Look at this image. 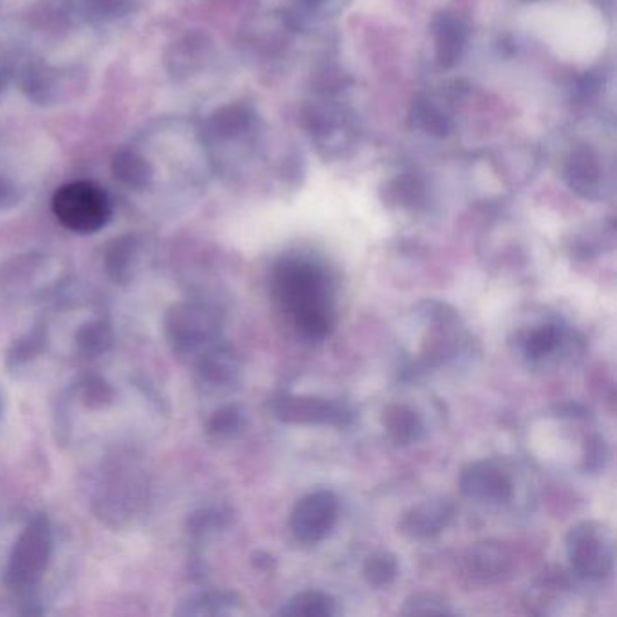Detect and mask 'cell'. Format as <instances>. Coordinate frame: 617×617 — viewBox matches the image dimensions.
Returning a JSON list of instances; mask_svg holds the SVG:
<instances>
[{"mask_svg": "<svg viewBox=\"0 0 617 617\" xmlns=\"http://www.w3.org/2000/svg\"><path fill=\"white\" fill-rule=\"evenodd\" d=\"M48 348V326L37 324L28 333L11 344L6 353V368L10 371H19L28 366L29 362L38 359Z\"/></svg>", "mask_w": 617, "mask_h": 617, "instance_id": "cell-25", "label": "cell"}, {"mask_svg": "<svg viewBox=\"0 0 617 617\" xmlns=\"http://www.w3.org/2000/svg\"><path fill=\"white\" fill-rule=\"evenodd\" d=\"M241 605V598L234 590H209L196 596H190L176 610L178 616H228L236 612Z\"/></svg>", "mask_w": 617, "mask_h": 617, "instance_id": "cell-21", "label": "cell"}, {"mask_svg": "<svg viewBox=\"0 0 617 617\" xmlns=\"http://www.w3.org/2000/svg\"><path fill=\"white\" fill-rule=\"evenodd\" d=\"M2 411H4V397H2V391H0V417H2Z\"/></svg>", "mask_w": 617, "mask_h": 617, "instance_id": "cell-34", "label": "cell"}, {"mask_svg": "<svg viewBox=\"0 0 617 617\" xmlns=\"http://www.w3.org/2000/svg\"><path fill=\"white\" fill-rule=\"evenodd\" d=\"M462 494L485 505H504L514 496V482L509 471L496 460H478L462 471Z\"/></svg>", "mask_w": 617, "mask_h": 617, "instance_id": "cell-11", "label": "cell"}, {"mask_svg": "<svg viewBox=\"0 0 617 617\" xmlns=\"http://www.w3.org/2000/svg\"><path fill=\"white\" fill-rule=\"evenodd\" d=\"M245 428H247V415H245V409L239 404L221 406L210 415L205 424L207 437L216 444H225V442L238 438Z\"/></svg>", "mask_w": 617, "mask_h": 617, "instance_id": "cell-23", "label": "cell"}, {"mask_svg": "<svg viewBox=\"0 0 617 617\" xmlns=\"http://www.w3.org/2000/svg\"><path fill=\"white\" fill-rule=\"evenodd\" d=\"M337 614V601L321 590H303L286 601L279 616L330 617Z\"/></svg>", "mask_w": 617, "mask_h": 617, "instance_id": "cell-24", "label": "cell"}, {"mask_svg": "<svg viewBox=\"0 0 617 617\" xmlns=\"http://www.w3.org/2000/svg\"><path fill=\"white\" fill-rule=\"evenodd\" d=\"M73 399L87 409H104L113 404L116 390L100 375H86L73 384Z\"/></svg>", "mask_w": 617, "mask_h": 617, "instance_id": "cell-26", "label": "cell"}, {"mask_svg": "<svg viewBox=\"0 0 617 617\" xmlns=\"http://www.w3.org/2000/svg\"><path fill=\"white\" fill-rule=\"evenodd\" d=\"M525 2H536V0H525Z\"/></svg>", "mask_w": 617, "mask_h": 617, "instance_id": "cell-35", "label": "cell"}, {"mask_svg": "<svg viewBox=\"0 0 617 617\" xmlns=\"http://www.w3.org/2000/svg\"><path fill=\"white\" fill-rule=\"evenodd\" d=\"M341 502L332 491L306 494L295 504L290 527L295 538L304 543L323 542L339 522Z\"/></svg>", "mask_w": 617, "mask_h": 617, "instance_id": "cell-9", "label": "cell"}, {"mask_svg": "<svg viewBox=\"0 0 617 617\" xmlns=\"http://www.w3.org/2000/svg\"><path fill=\"white\" fill-rule=\"evenodd\" d=\"M252 563H254V567H257V569L268 570L276 565V560L268 552L259 551L252 556Z\"/></svg>", "mask_w": 617, "mask_h": 617, "instance_id": "cell-33", "label": "cell"}, {"mask_svg": "<svg viewBox=\"0 0 617 617\" xmlns=\"http://www.w3.org/2000/svg\"><path fill=\"white\" fill-rule=\"evenodd\" d=\"M113 171L116 178L124 181L125 185L131 187V189H143L152 176L149 163L131 151H122L120 154H116Z\"/></svg>", "mask_w": 617, "mask_h": 617, "instance_id": "cell-28", "label": "cell"}, {"mask_svg": "<svg viewBox=\"0 0 617 617\" xmlns=\"http://www.w3.org/2000/svg\"><path fill=\"white\" fill-rule=\"evenodd\" d=\"M142 261V245L136 236L114 239L104 257L105 272L116 285H129L138 274Z\"/></svg>", "mask_w": 617, "mask_h": 617, "instance_id": "cell-18", "label": "cell"}, {"mask_svg": "<svg viewBox=\"0 0 617 617\" xmlns=\"http://www.w3.org/2000/svg\"><path fill=\"white\" fill-rule=\"evenodd\" d=\"M409 125L433 138H446L453 131V116L442 100L431 95H420L411 105Z\"/></svg>", "mask_w": 617, "mask_h": 617, "instance_id": "cell-17", "label": "cell"}, {"mask_svg": "<svg viewBox=\"0 0 617 617\" xmlns=\"http://www.w3.org/2000/svg\"><path fill=\"white\" fill-rule=\"evenodd\" d=\"M53 212L58 221L76 234H95L111 218V201L95 183H67L53 196Z\"/></svg>", "mask_w": 617, "mask_h": 617, "instance_id": "cell-6", "label": "cell"}, {"mask_svg": "<svg viewBox=\"0 0 617 617\" xmlns=\"http://www.w3.org/2000/svg\"><path fill=\"white\" fill-rule=\"evenodd\" d=\"M569 341L567 328L558 321H545L523 330L516 337V348L529 364H543L565 348Z\"/></svg>", "mask_w": 617, "mask_h": 617, "instance_id": "cell-15", "label": "cell"}, {"mask_svg": "<svg viewBox=\"0 0 617 617\" xmlns=\"http://www.w3.org/2000/svg\"><path fill=\"white\" fill-rule=\"evenodd\" d=\"M422 198H424V187L420 185V181L408 176L391 181L386 190V200L390 201L391 205L399 207H417Z\"/></svg>", "mask_w": 617, "mask_h": 617, "instance_id": "cell-30", "label": "cell"}, {"mask_svg": "<svg viewBox=\"0 0 617 617\" xmlns=\"http://www.w3.org/2000/svg\"><path fill=\"white\" fill-rule=\"evenodd\" d=\"M364 580L375 589L388 587L399 576V561L393 552L377 551L364 561L362 567Z\"/></svg>", "mask_w": 617, "mask_h": 617, "instance_id": "cell-27", "label": "cell"}, {"mask_svg": "<svg viewBox=\"0 0 617 617\" xmlns=\"http://www.w3.org/2000/svg\"><path fill=\"white\" fill-rule=\"evenodd\" d=\"M113 324L105 317H95L80 324L73 335V352L78 357L95 359L113 348Z\"/></svg>", "mask_w": 617, "mask_h": 617, "instance_id": "cell-20", "label": "cell"}, {"mask_svg": "<svg viewBox=\"0 0 617 617\" xmlns=\"http://www.w3.org/2000/svg\"><path fill=\"white\" fill-rule=\"evenodd\" d=\"M304 133L324 162H342L361 145V125L357 114L344 102L324 93L303 111Z\"/></svg>", "mask_w": 617, "mask_h": 617, "instance_id": "cell-2", "label": "cell"}, {"mask_svg": "<svg viewBox=\"0 0 617 617\" xmlns=\"http://www.w3.org/2000/svg\"><path fill=\"white\" fill-rule=\"evenodd\" d=\"M241 370L243 362L238 350L221 339L194 357L196 380L205 393H225L232 390L239 382Z\"/></svg>", "mask_w": 617, "mask_h": 617, "instance_id": "cell-10", "label": "cell"}, {"mask_svg": "<svg viewBox=\"0 0 617 617\" xmlns=\"http://www.w3.org/2000/svg\"><path fill=\"white\" fill-rule=\"evenodd\" d=\"M228 520L230 516L221 509H201L198 513L192 514L189 529L194 536H209V534L225 529Z\"/></svg>", "mask_w": 617, "mask_h": 617, "instance_id": "cell-32", "label": "cell"}, {"mask_svg": "<svg viewBox=\"0 0 617 617\" xmlns=\"http://www.w3.org/2000/svg\"><path fill=\"white\" fill-rule=\"evenodd\" d=\"M274 294L308 341H324L335 328L333 281L315 257L294 254L279 259L272 276Z\"/></svg>", "mask_w": 617, "mask_h": 617, "instance_id": "cell-1", "label": "cell"}, {"mask_svg": "<svg viewBox=\"0 0 617 617\" xmlns=\"http://www.w3.org/2000/svg\"><path fill=\"white\" fill-rule=\"evenodd\" d=\"M147 500V482L136 467L118 462L105 467L98 478L93 505L107 523L122 525L142 511Z\"/></svg>", "mask_w": 617, "mask_h": 617, "instance_id": "cell-5", "label": "cell"}, {"mask_svg": "<svg viewBox=\"0 0 617 617\" xmlns=\"http://www.w3.org/2000/svg\"><path fill=\"white\" fill-rule=\"evenodd\" d=\"M567 558L572 570L583 580L598 581L608 578L614 570V538L603 523H576L567 534Z\"/></svg>", "mask_w": 617, "mask_h": 617, "instance_id": "cell-7", "label": "cell"}, {"mask_svg": "<svg viewBox=\"0 0 617 617\" xmlns=\"http://www.w3.org/2000/svg\"><path fill=\"white\" fill-rule=\"evenodd\" d=\"M382 426L397 446L418 444L426 437V424L415 409L406 404H390L382 411Z\"/></svg>", "mask_w": 617, "mask_h": 617, "instance_id": "cell-19", "label": "cell"}, {"mask_svg": "<svg viewBox=\"0 0 617 617\" xmlns=\"http://www.w3.org/2000/svg\"><path fill=\"white\" fill-rule=\"evenodd\" d=\"M456 507L449 498H431L400 516L399 532L409 540H429L446 529Z\"/></svg>", "mask_w": 617, "mask_h": 617, "instance_id": "cell-14", "label": "cell"}, {"mask_svg": "<svg viewBox=\"0 0 617 617\" xmlns=\"http://www.w3.org/2000/svg\"><path fill=\"white\" fill-rule=\"evenodd\" d=\"M55 551L51 523L44 514H35L11 547L4 583L19 594H31L44 580Z\"/></svg>", "mask_w": 617, "mask_h": 617, "instance_id": "cell-4", "label": "cell"}, {"mask_svg": "<svg viewBox=\"0 0 617 617\" xmlns=\"http://www.w3.org/2000/svg\"><path fill=\"white\" fill-rule=\"evenodd\" d=\"M225 315L218 304L207 299H183L172 304L163 319V333L172 352L196 357L221 339Z\"/></svg>", "mask_w": 617, "mask_h": 617, "instance_id": "cell-3", "label": "cell"}, {"mask_svg": "<svg viewBox=\"0 0 617 617\" xmlns=\"http://www.w3.org/2000/svg\"><path fill=\"white\" fill-rule=\"evenodd\" d=\"M274 417L285 424L299 426H348L352 409L335 400L312 395H279L270 402Z\"/></svg>", "mask_w": 617, "mask_h": 617, "instance_id": "cell-8", "label": "cell"}, {"mask_svg": "<svg viewBox=\"0 0 617 617\" xmlns=\"http://www.w3.org/2000/svg\"><path fill=\"white\" fill-rule=\"evenodd\" d=\"M350 4L352 0H290V8L285 11L297 28L306 29L335 19Z\"/></svg>", "mask_w": 617, "mask_h": 617, "instance_id": "cell-22", "label": "cell"}, {"mask_svg": "<svg viewBox=\"0 0 617 617\" xmlns=\"http://www.w3.org/2000/svg\"><path fill=\"white\" fill-rule=\"evenodd\" d=\"M404 616H453L455 610L433 592H417L409 596L400 610Z\"/></svg>", "mask_w": 617, "mask_h": 617, "instance_id": "cell-29", "label": "cell"}, {"mask_svg": "<svg viewBox=\"0 0 617 617\" xmlns=\"http://www.w3.org/2000/svg\"><path fill=\"white\" fill-rule=\"evenodd\" d=\"M610 460V447L607 440L601 435H592L585 442V455H583V471L590 475H598Z\"/></svg>", "mask_w": 617, "mask_h": 617, "instance_id": "cell-31", "label": "cell"}, {"mask_svg": "<svg viewBox=\"0 0 617 617\" xmlns=\"http://www.w3.org/2000/svg\"><path fill=\"white\" fill-rule=\"evenodd\" d=\"M513 567V554L502 543H476L467 552L466 569L476 580H502Z\"/></svg>", "mask_w": 617, "mask_h": 617, "instance_id": "cell-16", "label": "cell"}, {"mask_svg": "<svg viewBox=\"0 0 617 617\" xmlns=\"http://www.w3.org/2000/svg\"><path fill=\"white\" fill-rule=\"evenodd\" d=\"M435 60L440 69H453L466 57L471 24L458 11H440L431 22Z\"/></svg>", "mask_w": 617, "mask_h": 617, "instance_id": "cell-12", "label": "cell"}, {"mask_svg": "<svg viewBox=\"0 0 617 617\" xmlns=\"http://www.w3.org/2000/svg\"><path fill=\"white\" fill-rule=\"evenodd\" d=\"M563 178L569 189L576 192L583 200H603L605 196V171L601 167V158L598 152L590 145H578L570 151Z\"/></svg>", "mask_w": 617, "mask_h": 617, "instance_id": "cell-13", "label": "cell"}]
</instances>
